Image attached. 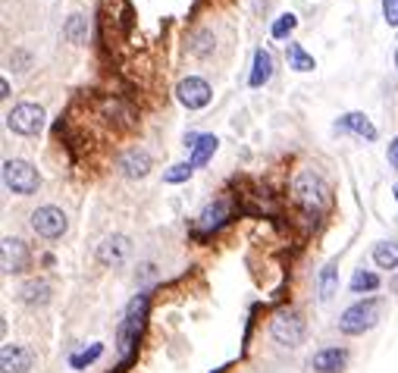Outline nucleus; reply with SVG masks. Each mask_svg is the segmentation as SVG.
Returning a JSON list of instances; mask_svg holds the SVG:
<instances>
[{"label": "nucleus", "instance_id": "nucleus-26", "mask_svg": "<svg viewBox=\"0 0 398 373\" xmlns=\"http://www.w3.org/2000/svg\"><path fill=\"white\" fill-rule=\"evenodd\" d=\"M191 173H195V166H191V164H176V166H170V170L164 173V182H170V185L189 182Z\"/></svg>", "mask_w": 398, "mask_h": 373}, {"label": "nucleus", "instance_id": "nucleus-29", "mask_svg": "<svg viewBox=\"0 0 398 373\" xmlns=\"http://www.w3.org/2000/svg\"><path fill=\"white\" fill-rule=\"evenodd\" d=\"M10 63H13L19 72H26V69H28V63H32V57H28L26 51H13V57H10Z\"/></svg>", "mask_w": 398, "mask_h": 373}, {"label": "nucleus", "instance_id": "nucleus-7", "mask_svg": "<svg viewBox=\"0 0 398 373\" xmlns=\"http://www.w3.org/2000/svg\"><path fill=\"white\" fill-rule=\"evenodd\" d=\"M176 98H179V104L189 107V110H201V107L210 104L214 92H210L207 79H201V76H189V79H182L176 85Z\"/></svg>", "mask_w": 398, "mask_h": 373}, {"label": "nucleus", "instance_id": "nucleus-1", "mask_svg": "<svg viewBox=\"0 0 398 373\" xmlns=\"http://www.w3.org/2000/svg\"><path fill=\"white\" fill-rule=\"evenodd\" d=\"M379 314H383V302H379V298H361L352 308L342 311L339 329L345 336H364L379 323Z\"/></svg>", "mask_w": 398, "mask_h": 373}, {"label": "nucleus", "instance_id": "nucleus-28", "mask_svg": "<svg viewBox=\"0 0 398 373\" xmlns=\"http://www.w3.org/2000/svg\"><path fill=\"white\" fill-rule=\"evenodd\" d=\"M383 16L392 28L398 26V0H383Z\"/></svg>", "mask_w": 398, "mask_h": 373}, {"label": "nucleus", "instance_id": "nucleus-24", "mask_svg": "<svg viewBox=\"0 0 398 373\" xmlns=\"http://www.w3.org/2000/svg\"><path fill=\"white\" fill-rule=\"evenodd\" d=\"M101 354H104V345H101V342H94V345H88V348H82V352L72 354V358H69V367L82 370V367H88L92 361H98Z\"/></svg>", "mask_w": 398, "mask_h": 373}, {"label": "nucleus", "instance_id": "nucleus-23", "mask_svg": "<svg viewBox=\"0 0 398 373\" xmlns=\"http://www.w3.org/2000/svg\"><path fill=\"white\" fill-rule=\"evenodd\" d=\"M63 35L72 41V44H82V41L88 38V26H85V16H78V13H72L69 16V22L63 26Z\"/></svg>", "mask_w": 398, "mask_h": 373}, {"label": "nucleus", "instance_id": "nucleus-12", "mask_svg": "<svg viewBox=\"0 0 398 373\" xmlns=\"http://www.w3.org/2000/svg\"><path fill=\"white\" fill-rule=\"evenodd\" d=\"M348 364V352L345 348H323L311 358V367L317 373H342Z\"/></svg>", "mask_w": 398, "mask_h": 373}, {"label": "nucleus", "instance_id": "nucleus-11", "mask_svg": "<svg viewBox=\"0 0 398 373\" xmlns=\"http://www.w3.org/2000/svg\"><path fill=\"white\" fill-rule=\"evenodd\" d=\"M129 251H132L129 238H126V236H110V238H104V242H101L98 261L104 263V267H119V263L129 257Z\"/></svg>", "mask_w": 398, "mask_h": 373}, {"label": "nucleus", "instance_id": "nucleus-4", "mask_svg": "<svg viewBox=\"0 0 398 373\" xmlns=\"http://www.w3.org/2000/svg\"><path fill=\"white\" fill-rule=\"evenodd\" d=\"M3 185L16 195H35L41 189V176L28 160H7L3 164Z\"/></svg>", "mask_w": 398, "mask_h": 373}, {"label": "nucleus", "instance_id": "nucleus-30", "mask_svg": "<svg viewBox=\"0 0 398 373\" xmlns=\"http://www.w3.org/2000/svg\"><path fill=\"white\" fill-rule=\"evenodd\" d=\"M386 157H389V166H392V170L398 173V135L389 141V154H386Z\"/></svg>", "mask_w": 398, "mask_h": 373}, {"label": "nucleus", "instance_id": "nucleus-18", "mask_svg": "<svg viewBox=\"0 0 398 373\" xmlns=\"http://www.w3.org/2000/svg\"><path fill=\"white\" fill-rule=\"evenodd\" d=\"M19 298L26 304H32V308H35V304H47V302H51V286H47V282H38V279L26 282L22 292H19Z\"/></svg>", "mask_w": 398, "mask_h": 373}, {"label": "nucleus", "instance_id": "nucleus-5", "mask_svg": "<svg viewBox=\"0 0 398 373\" xmlns=\"http://www.w3.org/2000/svg\"><path fill=\"white\" fill-rule=\"evenodd\" d=\"M7 129L16 135H38L44 129V110L38 104H16L7 113Z\"/></svg>", "mask_w": 398, "mask_h": 373}, {"label": "nucleus", "instance_id": "nucleus-32", "mask_svg": "<svg viewBox=\"0 0 398 373\" xmlns=\"http://www.w3.org/2000/svg\"><path fill=\"white\" fill-rule=\"evenodd\" d=\"M389 288H392V292H398V276H392V282H389Z\"/></svg>", "mask_w": 398, "mask_h": 373}, {"label": "nucleus", "instance_id": "nucleus-25", "mask_svg": "<svg viewBox=\"0 0 398 373\" xmlns=\"http://www.w3.org/2000/svg\"><path fill=\"white\" fill-rule=\"evenodd\" d=\"M226 214H229L226 204L216 201L214 207H207V210L201 214V216H204V220H201V229H216V226H223V223H226Z\"/></svg>", "mask_w": 398, "mask_h": 373}, {"label": "nucleus", "instance_id": "nucleus-14", "mask_svg": "<svg viewBox=\"0 0 398 373\" xmlns=\"http://www.w3.org/2000/svg\"><path fill=\"white\" fill-rule=\"evenodd\" d=\"M336 129H342V132H354V135L364 138V141H377V125H373L370 119L364 116V113H345V116H339Z\"/></svg>", "mask_w": 398, "mask_h": 373}, {"label": "nucleus", "instance_id": "nucleus-22", "mask_svg": "<svg viewBox=\"0 0 398 373\" xmlns=\"http://www.w3.org/2000/svg\"><path fill=\"white\" fill-rule=\"evenodd\" d=\"M352 288L354 295H364V292H377L379 288V276L377 273H370V270H354V276H352Z\"/></svg>", "mask_w": 398, "mask_h": 373}, {"label": "nucleus", "instance_id": "nucleus-31", "mask_svg": "<svg viewBox=\"0 0 398 373\" xmlns=\"http://www.w3.org/2000/svg\"><path fill=\"white\" fill-rule=\"evenodd\" d=\"M0 98H10V82L0 79Z\"/></svg>", "mask_w": 398, "mask_h": 373}, {"label": "nucleus", "instance_id": "nucleus-13", "mask_svg": "<svg viewBox=\"0 0 398 373\" xmlns=\"http://www.w3.org/2000/svg\"><path fill=\"white\" fill-rule=\"evenodd\" d=\"M0 367H3V373H28V367H32V352H28V348H19V345H3V352H0Z\"/></svg>", "mask_w": 398, "mask_h": 373}, {"label": "nucleus", "instance_id": "nucleus-27", "mask_svg": "<svg viewBox=\"0 0 398 373\" xmlns=\"http://www.w3.org/2000/svg\"><path fill=\"white\" fill-rule=\"evenodd\" d=\"M295 26H298V19H295L292 13H286V16H279V19L273 22L270 35H273V38H286V35H292V32H295Z\"/></svg>", "mask_w": 398, "mask_h": 373}, {"label": "nucleus", "instance_id": "nucleus-16", "mask_svg": "<svg viewBox=\"0 0 398 373\" xmlns=\"http://www.w3.org/2000/svg\"><path fill=\"white\" fill-rule=\"evenodd\" d=\"M216 148H220V138L216 135H198V141H195V148H191V157H189V164L195 166H204L210 157L216 154Z\"/></svg>", "mask_w": 398, "mask_h": 373}, {"label": "nucleus", "instance_id": "nucleus-17", "mask_svg": "<svg viewBox=\"0 0 398 373\" xmlns=\"http://www.w3.org/2000/svg\"><path fill=\"white\" fill-rule=\"evenodd\" d=\"M373 263L383 270H395L398 267V238H389V242H379L373 248Z\"/></svg>", "mask_w": 398, "mask_h": 373}, {"label": "nucleus", "instance_id": "nucleus-15", "mask_svg": "<svg viewBox=\"0 0 398 373\" xmlns=\"http://www.w3.org/2000/svg\"><path fill=\"white\" fill-rule=\"evenodd\" d=\"M270 76H273V57H270V51L257 47L254 51V69H251V76H248V85L263 88L270 82Z\"/></svg>", "mask_w": 398, "mask_h": 373}, {"label": "nucleus", "instance_id": "nucleus-19", "mask_svg": "<svg viewBox=\"0 0 398 373\" xmlns=\"http://www.w3.org/2000/svg\"><path fill=\"white\" fill-rule=\"evenodd\" d=\"M286 57H288V66H292L295 72H311L313 66H317V63H313V57L298 44V41H292V44L286 47Z\"/></svg>", "mask_w": 398, "mask_h": 373}, {"label": "nucleus", "instance_id": "nucleus-33", "mask_svg": "<svg viewBox=\"0 0 398 373\" xmlns=\"http://www.w3.org/2000/svg\"><path fill=\"white\" fill-rule=\"evenodd\" d=\"M392 195H395V201H398V185H395V189H392Z\"/></svg>", "mask_w": 398, "mask_h": 373}, {"label": "nucleus", "instance_id": "nucleus-8", "mask_svg": "<svg viewBox=\"0 0 398 373\" xmlns=\"http://www.w3.org/2000/svg\"><path fill=\"white\" fill-rule=\"evenodd\" d=\"M270 333H273V339L279 342V345H301L304 342V320H301L295 311H286V314L273 317V327H270Z\"/></svg>", "mask_w": 398, "mask_h": 373}, {"label": "nucleus", "instance_id": "nucleus-6", "mask_svg": "<svg viewBox=\"0 0 398 373\" xmlns=\"http://www.w3.org/2000/svg\"><path fill=\"white\" fill-rule=\"evenodd\" d=\"M32 229L38 232L41 238H47V242H53V238H60L66 229H69V220H66V214L60 207H53V204H44V207H38L32 214Z\"/></svg>", "mask_w": 398, "mask_h": 373}, {"label": "nucleus", "instance_id": "nucleus-3", "mask_svg": "<svg viewBox=\"0 0 398 373\" xmlns=\"http://www.w3.org/2000/svg\"><path fill=\"white\" fill-rule=\"evenodd\" d=\"M144 314H148V295H138L132 298L129 308H126V317H123V327H119V352L126 354V361L132 358V348H135L138 336H141V327H144Z\"/></svg>", "mask_w": 398, "mask_h": 373}, {"label": "nucleus", "instance_id": "nucleus-10", "mask_svg": "<svg viewBox=\"0 0 398 373\" xmlns=\"http://www.w3.org/2000/svg\"><path fill=\"white\" fill-rule=\"evenodd\" d=\"M150 154L144 151V148H132V151H126L123 157H119V173H123L126 179H144L150 173Z\"/></svg>", "mask_w": 398, "mask_h": 373}, {"label": "nucleus", "instance_id": "nucleus-2", "mask_svg": "<svg viewBox=\"0 0 398 373\" xmlns=\"http://www.w3.org/2000/svg\"><path fill=\"white\" fill-rule=\"evenodd\" d=\"M292 191H295L298 204L307 210V214H320V210L329 204V189H327V182H323V179L317 176L313 170L298 173V176H295Z\"/></svg>", "mask_w": 398, "mask_h": 373}, {"label": "nucleus", "instance_id": "nucleus-9", "mask_svg": "<svg viewBox=\"0 0 398 373\" xmlns=\"http://www.w3.org/2000/svg\"><path fill=\"white\" fill-rule=\"evenodd\" d=\"M0 261H3V273H22L32 261L28 254V245L22 238H3V248H0Z\"/></svg>", "mask_w": 398, "mask_h": 373}, {"label": "nucleus", "instance_id": "nucleus-34", "mask_svg": "<svg viewBox=\"0 0 398 373\" xmlns=\"http://www.w3.org/2000/svg\"><path fill=\"white\" fill-rule=\"evenodd\" d=\"M395 66H398V51H395Z\"/></svg>", "mask_w": 398, "mask_h": 373}, {"label": "nucleus", "instance_id": "nucleus-21", "mask_svg": "<svg viewBox=\"0 0 398 373\" xmlns=\"http://www.w3.org/2000/svg\"><path fill=\"white\" fill-rule=\"evenodd\" d=\"M214 47H216L214 32H207V28H198V32L189 38V51L195 53V57H210V53H214Z\"/></svg>", "mask_w": 398, "mask_h": 373}, {"label": "nucleus", "instance_id": "nucleus-20", "mask_svg": "<svg viewBox=\"0 0 398 373\" xmlns=\"http://www.w3.org/2000/svg\"><path fill=\"white\" fill-rule=\"evenodd\" d=\"M317 286H320V302H329L336 295V288H339V267H336V263H327V267L320 270Z\"/></svg>", "mask_w": 398, "mask_h": 373}]
</instances>
